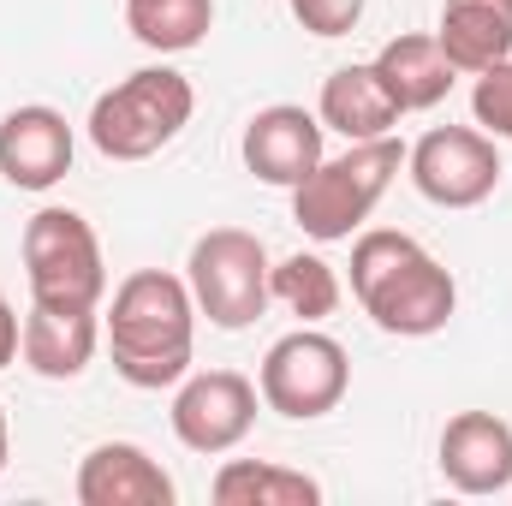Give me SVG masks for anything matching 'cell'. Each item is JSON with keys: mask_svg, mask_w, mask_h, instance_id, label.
<instances>
[{"mask_svg": "<svg viewBox=\"0 0 512 506\" xmlns=\"http://www.w3.org/2000/svg\"><path fill=\"white\" fill-rule=\"evenodd\" d=\"M191 108H197V90H191L185 72L143 66V72L120 78L108 96H96L90 143L108 161H149V155H161L179 131L191 126Z\"/></svg>", "mask_w": 512, "mask_h": 506, "instance_id": "obj_4", "label": "cell"}, {"mask_svg": "<svg viewBox=\"0 0 512 506\" xmlns=\"http://www.w3.org/2000/svg\"><path fill=\"white\" fill-rule=\"evenodd\" d=\"M268 298L286 304V310L304 316V322H322V316L340 310V274H334L322 256L298 251V256H286V262L268 268Z\"/></svg>", "mask_w": 512, "mask_h": 506, "instance_id": "obj_20", "label": "cell"}, {"mask_svg": "<svg viewBox=\"0 0 512 506\" xmlns=\"http://www.w3.org/2000/svg\"><path fill=\"white\" fill-rule=\"evenodd\" d=\"M24 274L36 304H66V310H96L108 292V262L102 239L78 209H36L24 221Z\"/></svg>", "mask_w": 512, "mask_h": 506, "instance_id": "obj_5", "label": "cell"}, {"mask_svg": "<svg viewBox=\"0 0 512 506\" xmlns=\"http://www.w3.org/2000/svg\"><path fill=\"white\" fill-rule=\"evenodd\" d=\"M96 346H102L96 310H66V304H36V298H30L18 358H24L42 381H78L90 370Z\"/></svg>", "mask_w": 512, "mask_h": 506, "instance_id": "obj_13", "label": "cell"}, {"mask_svg": "<svg viewBox=\"0 0 512 506\" xmlns=\"http://www.w3.org/2000/svg\"><path fill=\"white\" fill-rule=\"evenodd\" d=\"M84 506H173V477L131 441H102L78 465Z\"/></svg>", "mask_w": 512, "mask_h": 506, "instance_id": "obj_14", "label": "cell"}, {"mask_svg": "<svg viewBox=\"0 0 512 506\" xmlns=\"http://www.w3.org/2000/svg\"><path fill=\"white\" fill-rule=\"evenodd\" d=\"M6 453H12V435H6V411H0V471H6Z\"/></svg>", "mask_w": 512, "mask_h": 506, "instance_id": "obj_24", "label": "cell"}, {"mask_svg": "<svg viewBox=\"0 0 512 506\" xmlns=\"http://www.w3.org/2000/svg\"><path fill=\"white\" fill-rule=\"evenodd\" d=\"M215 506H322V483L286 465H262V459H233L215 471Z\"/></svg>", "mask_w": 512, "mask_h": 506, "instance_id": "obj_18", "label": "cell"}, {"mask_svg": "<svg viewBox=\"0 0 512 506\" xmlns=\"http://www.w3.org/2000/svg\"><path fill=\"white\" fill-rule=\"evenodd\" d=\"M191 334H197L191 280L161 268H137L120 280L108 310V352L131 387H173L191 376Z\"/></svg>", "mask_w": 512, "mask_h": 506, "instance_id": "obj_1", "label": "cell"}, {"mask_svg": "<svg viewBox=\"0 0 512 506\" xmlns=\"http://www.w3.org/2000/svg\"><path fill=\"white\" fill-rule=\"evenodd\" d=\"M268 268H274V262H268V251H262L256 233L215 227V233H203V239L191 245L185 280H191L197 310H203L215 328L239 334V328H251L256 316L268 310Z\"/></svg>", "mask_w": 512, "mask_h": 506, "instance_id": "obj_6", "label": "cell"}, {"mask_svg": "<svg viewBox=\"0 0 512 506\" xmlns=\"http://www.w3.org/2000/svg\"><path fill=\"white\" fill-rule=\"evenodd\" d=\"M411 167V185L441 203V209H477L495 197L501 185V149L489 131H471V126H435L417 137V149L405 155Z\"/></svg>", "mask_w": 512, "mask_h": 506, "instance_id": "obj_8", "label": "cell"}, {"mask_svg": "<svg viewBox=\"0 0 512 506\" xmlns=\"http://www.w3.org/2000/svg\"><path fill=\"white\" fill-rule=\"evenodd\" d=\"M435 42L471 78L501 66V60H512V0H447Z\"/></svg>", "mask_w": 512, "mask_h": 506, "instance_id": "obj_16", "label": "cell"}, {"mask_svg": "<svg viewBox=\"0 0 512 506\" xmlns=\"http://www.w3.org/2000/svg\"><path fill=\"white\" fill-rule=\"evenodd\" d=\"M352 387V364H346V346L334 334H316L310 322L286 340L268 346L262 358V376H256V393L268 411L292 417V423H310V417H328Z\"/></svg>", "mask_w": 512, "mask_h": 506, "instance_id": "obj_7", "label": "cell"}, {"mask_svg": "<svg viewBox=\"0 0 512 506\" xmlns=\"http://www.w3.org/2000/svg\"><path fill=\"white\" fill-rule=\"evenodd\" d=\"M245 167H251L262 185H286L298 191L316 167H322V120L292 108V102H274L262 108L251 126H245Z\"/></svg>", "mask_w": 512, "mask_h": 506, "instance_id": "obj_11", "label": "cell"}, {"mask_svg": "<svg viewBox=\"0 0 512 506\" xmlns=\"http://www.w3.org/2000/svg\"><path fill=\"white\" fill-rule=\"evenodd\" d=\"M292 18L310 36H346L364 18V0H292Z\"/></svg>", "mask_w": 512, "mask_h": 506, "instance_id": "obj_22", "label": "cell"}, {"mask_svg": "<svg viewBox=\"0 0 512 506\" xmlns=\"http://www.w3.org/2000/svg\"><path fill=\"white\" fill-rule=\"evenodd\" d=\"M352 298L382 334L423 340L453 322L459 286L411 233H364L352 245Z\"/></svg>", "mask_w": 512, "mask_h": 506, "instance_id": "obj_2", "label": "cell"}, {"mask_svg": "<svg viewBox=\"0 0 512 506\" xmlns=\"http://www.w3.org/2000/svg\"><path fill=\"white\" fill-rule=\"evenodd\" d=\"M256 423V387L239 370H203L185 376V387L173 393V435L191 453H233Z\"/></svg>", "mask_w": 512, "mask_h": 506, "instance_id": "obj_9", "label": "cell"}, {"mask_svg": "<svg viewBox=\"0 0 512 506\" xmlns=\"http://www.w3.org/2000/svg\"><path fill=\"white\" fill-rule=\"evenodd\" d=\"M131 36L155 54H185L209 36L215 24V0H126Z\"/></svg>", "mask_w": 512, "mask_h": 506, "instance_id": "obj_19", "label": "cell"}, {"mask_svg": "<svg viewBox=\"0 0 512 506\" xmlns=\"http://www.w3.org/2000/svg\"><path fill=\"white\" fill-rule=\"evenodd\" d=\"M471 114L489 137H507L512 143V60L477 72V90H471Z\"/></svg>", "mask_w": 512, "mask_h": 506, "instance_id": "obj_21", "label": "cell"}, {"mask_svg": "<svg viewBox=\"0 0 512 506\" xmlns=\"http://www.w3.org/2000/svg\"><path fill=\"white\" fill-rule=\"evenodd\" d=\"M399 161H405V149H399L393 131H387V137H370V143H352V149L334 155V161L322 155V167L292 191V221H298L316 245L352 239V233L370 221V209L387 197Z\"/></svg>", "mask_w": 512, "mask_h": 506, "instance_id": "obj_3", "label": "cell"}, {"mask_svg": "<svg viewBox=\"0 0 512 506\" xmlns=\"http://www.w3.org/2000/svg\"><path fill=\"white\" fill-rule=\"evenodd\" d=\"M72 173V126L60 108H12L0 120V179L18 191H54Z\"/></svg>", "mask_w": 512, "mask_h": 506, "instance_id": "obj_10", "label": "cell"}, {"mask_svg": "<svg viewBox=\"0 0 512 506\" xmlns=\"http://www.w3.org/2000/svg\"><path fill=\"white\" fill-rule=\"evenodd\" d=\"M441 477L459 495H507L512 489V423L495 411H459L441 429Z\"/></svg>", "mask_w": 512, "mask_h": 506, "instance_id": "obj_12", "label": "cell"}, {"mask_svg": "<svg viewBox=\"0 0 512 506\" xmlns=\"http://www.w3.org/2000/svg\"><path fill=\"white\" fill-rule=\"evenodd\" d=\"M370 66H376V78H382V90L393 96L399 114H423V108L447 102V90H453V78H459V66L441 54V42H435V36H417V30L382 42V54H376Z\"/></svg>", "mask_w": 512, "mask_h": 506, "instance_id": "obj_15", "label": "cell"}, {"mask_svg": "<svg viewBox=\"0 0 512 506\" xmlns=\"http://www.w3.org/2000/svg\"><path fill=\"white\" fill-rule=\"evenodd\" d=\"M18 346H24V322H18L12 298L0 292V370H6V364H18Z\"/></svg>", "mask_w": 512, "mask_h": 506, "instance_id": "obj_23", "label": "cell"}, {"mask_svg": "<svg viewBox=\"0 0 512 506\" xmlns=\"http://www.w3.org/2000/svg\"><path fill=\"white\" fill-rule=\"evenodd\" d=\"M322 131H340L346 143H370V137H387L399 126V108L382 90L376 66H340L328 84H322V108H316Z\"/></svg>", "mask_w": 512, "mask_h": 506, "instance_id": "obj_17", "label": "cell"}]
</instances>
